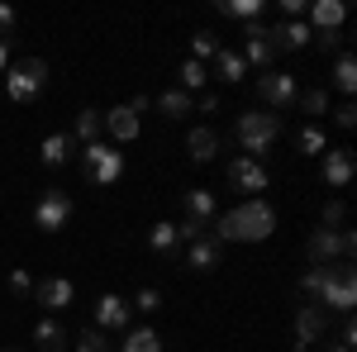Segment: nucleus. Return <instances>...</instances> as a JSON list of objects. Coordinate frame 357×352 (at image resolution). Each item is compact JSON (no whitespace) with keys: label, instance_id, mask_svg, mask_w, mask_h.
Segmentation results:
<instances>
[{"label":"nucleus","instance_id":"obj_1","mask_svg":"<svg viewBox=\"0 0 357 352\" xmlns=\"http://www.w3.org/2000/svg\"><path fill=\"white\" fill-rule=\"evenodd\" d=\"M276 234V210L262 200V195H252V200H243V205H234V210H224V215H215V224H210V238L215 243H267Z\"/></svg>","mask_w":357,"mask_h":352},{"label":"nucleus","instance_id":"obj_2","mask_svg":"<svg viewBox=\"0 0 357 352\" xmlns=\"http://www.w3.org/2000/svg\"><path fill=\"white\" fill-rule=\"evenodd\" d=\"M276 138H281V119L267 114V109H243L234 119V143L243 148V158H252V162H262L272 153Z\"/></svg>","mask_w":357,"mask_h":352},{"label":"nucleus","instance_id":"obj_3","mask_svg":"<svg viewBox=\"0 0 357 352\" xmlns=\"http://www.w3.org/2000/svg\"><path fill=\"white\" fill-rule=\"evenodd\" d=\"M314 305H324L329 314H353V305H357V271H353V262H333V267L319 271Z\"/></svg>","mask_w":357,"mask_h":352},{"label":"nucleus","instance_id":"obj_4","mask_svg":"<svg viewBox=\"0 0 357 352\" xmlns=\"http://www.w3.org/2000/svg\"><path fill=\"white\" fill-rule=\"evenodd\" d=\"M357 252V234L353 229H314L305 238V257L310 267H333V262H353Z\"/></svg>","mask_w":357,"mask_h":352},{"label":"nucleus","instance_id":"obj_5","mask_svg":"<svg viewBox=\"0 0 357 352\" xmlns=\"http://www.w3.org/2000/svg\"><path fill=\"white\" fill-rule=\"evenodd\" d=\"M43 86H48V62H43V57H24V62L10 67V77H5V95H10L15 105H29V100L43 95Z\"/></svg>","mask_w":357,"mask_h":352},{"label":"nucleus","instance_id":"obj_6","mask_svg":"<svg viewBox=\"0 0 357 352\" xmlns=\"http://www.w3.org/2000/svg\"><path fill=\"white\" fill-rule=\"evenodd\" d=\"M77 158H82L86 181H96V186H114V181L124 176V153H119L114 143H86Z\"/></svg>","mask_w":357,"mask_h":352},{"label":"nucleus","instance_id":"obj_7","mask_svg":"<svg viewBox=\"0 0 357 352\" xmlns=\"http://www.w3.org/2000/svg\"><path fill=\"white\" fill-rule=\"evenodd\" d=\"M329 338V309L324 305H301L296 309V338H291V348L296 352H314V343H324Z\"/></svg>","mask_w":357,"mask_h":352},{"label":"nucleus","instance_id":"obj_8","mask_svg":"<svg viewBox=\"0 0 357 352\" xmlns=\"http://www.w3.org/2000/svg\"><path fill=\"white\" fill-rule=\"evenodd\" d=\"M296 95H301V82L291 77V72H262L257 77V100L267 105V114H276V109H291L296 105Z\"/></svg>","mask_w":357,"mask_h":352},{"label":"nucleus","instance_id":"obj_9","mask_svg":"<svg viewBox=\"0 0 357 352\" xmlns=\"http://www.w3.org/2000/svg\"><path fill=\"white\" fill-rule=\"evenodd\" d=\"M67 219H72V195L62 186H43L38 190V205H33V224H38L43 234H57Z\"/></svg>","mask_w":357,"mask_h":352},{"label":"nucleus","instance_id":"obj_10","mask_svg":"<svg viewBox=\"0 0 357 352\" xmlns=\"http://www.w3.org/2000/svg\"><path fill=\"white\" fill-rule=\"evenodd\" d=\"M243 62H248V67H262V72H272V62H276L272 24H262V20L243 24Z\"/></svg>","mask_w":357,"mask_h":352},{"label":"nucleus","instance_id":"obj_11","mask_svg":"<svg viewBox=\"0 0 357 352\" xmlns=\"http://www.w3.org/2000/svg\"><path fill=\"white\" fill-rule=\"evenodd\" d=\"M229 186L243 190L248 200H252V195H262V190L272 186V171H267L262 162H252V158H243V153H238V158L229 162Z\"/></svg>","mask_w":357,"mask_h":352},{"label":"nucleus","instance_id":"obj_12","mask_svg":"<svg viewBox=\"0 0 357 352\" xmlns=\"http://www.w3.org/2000/svg\"><path fill=\"white\" fill-rule=\"evenodd\" d=\"M33 300H38V309H43L48 319H57V314H67V305L77 300V286H72L67 276H48V281L33 286Z\"/></svg>","mask_w":357,"mask_h":352},{"label":"nucleus","instance_id":"obj_13","mask_svg":"<svg viewBox=\"0 0 357 352\" xmlns=\"http://www.w3.org/2000/svg\"><path fill=\"white\" fill-rule=\"evenodd\" d=\"M353 171H357L353 148H329L324 162H319V176H324V186H329V190H343L348 181H353Z\"/></svg>","mask_w":357,"mask_h":352},{"label":"nucleus","instance_id":"obj_14","mask_svg":"<svg viewBox=\"0 0 357 352\" xmlns=\"http://www.w3.org/2000/svg\"><path fill=\"white\" fill-rule=\"evenodd\" d=\"M186 153H191V162H215L224 153V138L215 124H195L191 134H186Z\"/></svg>","mask_w":357,"mask_h":352},{"label":"nucleus","instance_id":"obj_15","mask_svg":"<svg viewBox=\"0 0 357 352\" xmlns=\"http://www.w3.org/2000/svg\"><path fill=\"white\" fill-rule=\"evenodd\" d=\"M129 314H134V305H129L124 296H100L96 300V328H100V333L129 328Z\"/></svg>","mask_w":357,"mask_h":352},{"label":"nucleus","instance_id":"obj_16","mask_svg":"<svg viewBox=\"0 0 357 352\" xmlns=\"http://www.w3.org/2000/svg\"><path fill=\"white\" fill-rule=\"evenodd\" d=\"M138 129H143V114H134L129 105H114L105 109V134L114 138V143H134Z\"/></svg>","mask_w":357,"mask_h":352},{"label":"nucleus","instance_id":"obj_17","mask_svg":"<svg viewBox=\"0 0 357 352\" xmlns=\"http://www.w3.org/2000/svg\"><path fill=\"white\" fill-rule=\"evenodd\" d=\"M181 205H186V219H195V224H215V215H220V205H215V190L210 186H191L186 195H181Z\"/></svg>","mask_w":357,"mask_h":352},{"label":"nucleus","instance_id":"obj_18","mask_svg":"<svg viewBox=\"0 0 357 352\" xmlns=\"http://www.w3.org/2000/svg\"><path fill=\"white\" fill-rule=\"evenodd\" d=\"M314 33H310V24L305 20H281V24L272 29V48L276 53H296V48H305Z\"/></svg>","mask_w":357,"mask_h":352},{"label":"nucleus","instance_id":"obj_19","mask_svg":"<svg viewBox=\"0 0 357 352\" xmlns=\"http://www.w3.org/2000/svg\"><path fill=\"white\" fill-rule=\"evenodd\" d=\"M33 343H38V352H67L72 348V333H67L62 319H38L33 324Z\"/></svg>","mask_w":357,"mask_h":352},{"label":"nucleus","instance_id":"obj_20","mask_svg":"<svg viewBox=\"0 0 357 352\" xmlns=\"http://www.w3.org/2000/svg\"><path fill=\"white\" fill-rule=\"evenodd\" d=\"M310 33H324V29H343V20H348V10H343V0H314L310 10Z\"/></svg>","mask_w":357,"mask_h":352},{"label":"nucleus","instance_id":"obj_21","mask_svg":"<svg viewBox=\"0 0 357 352\" xmlns=\"http://www.w3.org/2000/svg\"><path fill=\"white\" fill-rule=\"evenodd\" d=\"M82 153V143L72 134H48L43 138V148H38V158H43V167H62V162H72Z\"/></svg>","mask_w":357,"mask_h":352},{"label":"nucleus","instance_id":"obj_22","mask_svg":"<svg viewBox=\"0 0 357 352\" xmlns=\"http://www.w3.org/2000/svg\"><path fill=\"white\" fill-rule=\"evenodd\" d=\"M186 267L191 271H215V267H224V247L205 234V238H195L191 243V252H186Z\"/></svg>","mask_w":357,"mask_h":352},{"label":"nucleus","instance_id":"obj_23","mask_svg":"<svg viewBox=\"0 0 357 352\" xmlns=\"http://www.w3.org/2000/svg\"><path fill=\"white\" fill-rule=\"evenodd\" d=\"M210 62H215V77H224L229 86L248 82V62H243V53H234V48H220V53L210 57Z\"/></svg>","mask_w":357,"mask_h":352},{"label":"nucleus","instance_id":"obj_24","mask_svg":"<svg viewBox=\"0 0 357 352\" xmlns=\"http://www.w3.org/2000/svg\"><path fill=\"white\" fill-rule=\"evenodd\" d=\"M153 105L162 109L167 119H186V114H191V109H195V95H186V91L176 86V91H162V95H158Z\"/></svg>","mask_w":357,"mask_h":352},{"label":"nucleus","instance_id":"obj_25","mask_svg":"<svg viewBox=\"0 0 357 352\" xmlns=\"http://www.w3.org/2000/svg\"><path fill=\"white\" fill-rule=\"evenodd\" d=\"M296 105H301V114L314 124L319 114H329V91H324V86H310V91H301V95H296Z\"/></svg>","mask_w":357,"mask_h":352},{"label":"nucleus","instance_id":"obj_26","mask_svg":"<svg viewBox=\"0 0 357 352\" xmlns=\"http://www.w3.org/2000/svg\"><path fill=\"white\" fill-rule=\"evenodd\" d=\"M333 91H343V95H353V91H357V62H353V53L333 57Z\"/></svg>","mask_w":357,"mask_h":352},{"label":"nucleus","instance_id":"obj_27","mask_svg":"<svg viewBox=\"0 0 357 352\" xmlns=\"http://www.w3.org/2000/svg\"><path fill=\"white\" fill-rule=\"evenodd\" d=\"M100 129H105V114H100V109H82V114H77V143H100Z\"/></svg>","mask_w":357,"mask_h":352},{"label":"nucleus","instance_id":"obj_28","mask_svg":"<svg viewBox=\"0 0 357 352\" xmlns=\"http://www.w3.org/2000/svg\"><path fill=\"white\" fill-rule=\"evenodd\" d=\"M114 352H162V338L153 328H134L124 333V343H114Z\"/></svg>","mask_w":357,"mask_h":352},{"label":"nucleus","instance_id":"obj_29","mask_svg":"<svg viewBox=\"0 0 357 352\" xmlns=\"http://www.w3.org/2000/svg\"><path fill=\"white\" fill-rule=\"evenodd\" d=\"M296 148H301V153H310V158H314V153L324 158V153H329V134H324L319 124H301V134H296Z\"/></svg>","mask_w":357,"mask_h":352},{"label":"nucleus","instance_id":"obj_30","mask_svg":"<svg viewBox=\"0 0 357 352\" xmlns=\"http://www.w3.org/2000/svg\"><path fill=\"white\" fill-rule=\"evenodd\" d=\"M148 243H153V252H162V257H176V224H172V219L153 224V229H148Z\"/></svg>","mask_w":357,"mask_h":352},{"label":"nucleus","instance_id":"obj_31","mask_svg":"<svg viewBox=\"0 0 357 352\" xmlns=\"http://www.w3.org/2000/svg\"><path fill=\"white\" fill-rule=\"evenodd\" d=\"M72 348H77V352H114V343H110V338H105L96 324H91V328H82V333L72 338Z\"/></svg>","mask_w":357,"mask_h":352},{"label":"nucleus","instance_id":"obj_32","mask_svg":"<svg viewBox=\"0 0 357 352\" xmlns=\"http://www.w3.org/2000/svg\"><path fill=\"white\" fill-rule=\"evenodd\" d=\"M205 82H210V67H205V62H195V57H186V62H181V91L191 95V91H200Z\"/></svg>","mask_w":357,"mask_h":352},{"label":"nucleus","instance_id":"obj_33","mask_svg":"<svg viewBox=\"0 0 357 352\" xmlns=\"http://www.w3.org/2000/svg\"><path fill=\"white\" fill-rule=\"evenodd\" d=\"M220 48H224V43L215 38V33H210V29H200V33H191V57H195V62H210V57L220 53Z\"/></svg>","mask_w":357,"mask_h":352},{"label":"nucleus","instance_id":"obj_34","mask_svg":"<svg viewBox=\"0 0 357 352\" xmlns=\"http://www.w3.org/2000/svg\"><path fill=\"white\" fill-rule=\"evenodd\" d=\"M310 43H314L324 57H329V53H348V33H343V29H324V33H314Z\"/></svg>","mask_w":357,"mask_h":352},{"label":"nucleus","instance_id":"obj_35","mask_svg":"<svg viewBox=\"0 0 357 352\" xmlns=\"http://www.w3.org/2000/svg\"><path fill=\"white\" fill-rule=\"evenodd\" d=\"M220 10H224V15H234V20H243V24H252V20L262 15V0H224Z\"/></svg>","mask_w":357,"mask_h":352},{"label":"nucleus","instance_id":"obj_36","mask_svg":"<svg viewBox=\"0 0 357 352\" xmlns=\"http://www.w3.org/2000/svg\"><path fill=\"white\" fill-rule=\"evenodd\" d=\"M319 219H324V229H348V205H343V200H329Z\"/></svg>","mask_w":357,"mask_h":352},{"label":"nucleus","instance_id":"obj_37","mask_svg":"<svg viewBox=\"0 0 357 352\" xmlns=\"http://www.w3.org/2000/svg\"><path fill=\"white\" fill-rule=\"evenodd\" d=\"M134 305H138V314H158L162 309V291H153V286H143L134 296Z\"/></svg>","mask_w":357,"mask_h":352},{"label":"nucleus","instance_id":"obj_38","mask_svg":"<svg viewBox=\"0 0 357 352\" xmlns=\"http://www.w3.org/2000/svg\"><path fill=\"white\" fill-rule=\"evenodd\" d=\"M333 124H338V129H353V124H357V105H353V100H343V105L333 109Z\"/></svg>","mask_w":357,"mask_h":352},{"label":"nucleus","instance_id":"obj_39","mask_svg":"<svg viewBox=\"0 0 357 352\" xmlns=\"http://www.w3.org/2000/svg\"><path fill=\"white\" fill-rule=\"evenodd\" d=\"M10 291H15V296H29V291H33V276H29L24 267L10 271Z\"/></svg>","mask_w":357,"mask_h":352},{"label":"nucleus","instance_id":"obj_40","mask_svg":"<svg viewBox=\"0 0 357 352\" xmlns=\"http://www.w3.org/2000/svg\"><path fill=\"white\" fill-rule=\"evenodd\" d=\"M15 24H20V20H15V10H10V5H0V43H10Z\"/></svg>","mask_w":357,"mask_h":352},{"label":"nucleus","instance_id":"obj_41","mask_svg":"<svg viewBox=\"0 0 357 352\" xmlns=\"http://www.w3.org/2000/svg\"><path fill=\"white\" fill-rule=\"evenodd\" d=\"M195 109H200V114H220V95H215V91H205V95L195 100Z\"/></svg>","mask_w":357,"mask_h":352},{"label":"nucleus","instance_id":"obj_42","mask_svg":"<svg viewBox=\"0 0 357 352\" xmlns=\"http://www.w3.org/2000/svg\"><path fill=\"white\" fill-rule=\"evenodd\" d=\"M305 10H310L305 0H281V15H286V20H301Z\"/></svg>","mask_w":357,"mask_h":352},{"label":"nucleus","instance_id":"obj_43","mask_svg":"<svg viewBox=\"0 0 357 352\" xmlns=\"http://www.w3.org/2000/svg\"><path fill=\"white\" fill-rule=\"evenodd\" d=\"M10 67V43H0V72Z\"/></svg>","mask_w":357,"mask_h":352},{"label":"nucleus","instance_id":"obj_44","mask_svg":"<svg viewBox=\"0 0 357 352\" xmlns=\"http://www.w3.org/2000/svg\"><path fill=\"white\" fill-rule=\"evenodd\" d=\"M0 352H20V348H0Z\"/></svg>","mask_w":357,"mask_h":352}]
</instances>
